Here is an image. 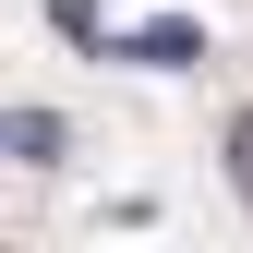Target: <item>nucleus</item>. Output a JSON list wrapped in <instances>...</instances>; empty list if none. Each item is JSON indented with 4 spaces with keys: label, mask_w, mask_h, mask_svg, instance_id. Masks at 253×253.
<instances>
[{
    "label": "nucleus",
    "mask_w": 253,
    "mask_h": 253,
    "mask_svg": "<svg viewBox=\"0 0 253 253\" xmlns=\"http://www.w3.org/2000/svg\"><path fill=\"white\" fill-rule=\"evenodd\" d=\"M193 48H205V24H181V12H157V24H133V37H121V60H157V73H181Z\"/></svg>",
    "instance_id": "obj_1"
},
{
    "label": "nucleus",
    "mask_w": 253,
    "mask_h": 253,
    "mask_svg": "<svg viewBox=\"0 0 253 253\" xmlns=\"http://www.w3.org/2000/svg\"><path fill=\"white\" fill-rule=\"evenodd\" d=\"M12 157H24V169H60V157H73V133H60L48 109H12Z\"/></svg>",
    "instance_id": "obj_2"
},
{
    "label": "nucleus",
    "mask_w": 253,
    "mask_h": 253,
    "mask_svg": "<svg viewBox=\"0 0 253 253\" xmlns=\"http://www.w3.org/2000/svg\"><path fill=\"white\" fill-rule=\"evenodd\" d=\"M229 193H241V205H253V109H241V121H229Z\"/></svg>",
    "instance_id": "obj_3"
}]
</instances>
